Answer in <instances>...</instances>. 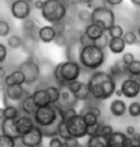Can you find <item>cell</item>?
I'll return each mask as SVG.
<instances>
[{
  "instance_id": "6da1fadb",
  "label": "cell",
  "mask_w": 140,
  "mask_h": 147,
  "mask_svg": "<svg viewBox=\"0 0 140 147\" xmlns=\"http://www.w3.org/2000/svg\"><path fill=\"white\" fill-rule=\"evenodd\" d=\"M91 96L96 100H106L116 91L115 78L110 73L95 71L88 80Z\"/></svg>"
},
{
  "instance_id": "7a4b0ae2",
  "label": "cell",
  "mask_w": 140,
  "mask_h": 147,
  "mask_svg": "<svg viewBox=\"0 0 140 147\" xmlns=\"http://www.w3.org/2000/svg\"><path fill=\"white\" fill-rule=\"evenodd\" d=\"M81 74V64L79 61H66L56 65L53 76L59 86H67L69 82L78 80Z\"/></svg>"
},
{
  "instance_id": "3957f363",
  "label": "cell",
  "mask_w": 140,
  "mask_h": 147,
  "mask_svg": "<svg viewBox=\"0 0 140 147\" xmlns=\"http://www.w3.org/2000/svg\"><path fill=\"white\" fill-rule=\"evenodd\" d=\"M105 61V52L96 44L85 46L81 49L79 63L81 66L90 70H96Z\"/></svg>"
},
{
  "instance_id": "277c9868",
  "label": "cell",
  "mask_w": 140,
  "mask_h": 147,
  "mask_svg": "<svg viewBox=\"0 0 140 147\" xmlns=\"http://www.w3.org/2000/svg\"><path fill=\"white\" fill-rule=\"evenodd\" d=\"M67 7L59 0H45L42 10V18L50 24L62 21L67 14Z\"/></svg>"
},
{
  "instance_id": "5b68a950",
  "label": "cell",
  "mask_w": 140,
  "mask_h": 147,
  "mask_svg": "<svg viewBox=\"0 0 140 147\" xmlns=\"http://www.w3.org/2000/svg\"><path fill=\"white\" fill-rule=\"evenodd\" d=\"M115 13L107 6L95 7L92 10V23L100 25L105 32L110 30L113 25H115Z\"/></svg>"
},
{
  "instance_id": "8992f818",
  "label": "cell",
  "mask_w": 140,
  "mask_h": 147,
  "mask_svg": "<svg viewBox=\"0 0 140 147\" xmlns=\"http://www.w3.org/2000/svg\"><path fill=\"white\" fill-rule=\"evenodd\" d=\"M66 124H67L68 131H69V133L72 137H76V138L79 140V138L85 137L88 135L89 126L85 123L82 114L78 113L73 117H69L68 120H66Z\"/></svg>"
},
{
  "instance_id": "52a82bcc",
  "label": "cell",
  "mask_w": 140,
  "mask_h": 147,
  "mask_svg": "<svg viewBox=\"0 0 140 147\" xmlns=\"http://www.w3.org/2000/svg\"><path fill=\"white\" fill-rule=\"evenodd\" d=\"M18 69H20L25 76V84L26 85H32L40 78L41 75V69L36 61L32 57L26 58L24 61L20 64Z\"/></svg>"
},
{
  "instance_id": "ba28073f",
  "label": "cell",
  "mask_w": 140,
  "mask_h": 147,
  "mask_svg": "<svg viewBox=\"0 0 140 147\" xmlns=\"http://www.w3.org/2000/svg\"><path fill=\"white\" fill-rule=\"evenodd\" d=\"M44 137L45 136L43 134L42 129L38 125H35L34 129L31 132H29L25 135H22L20 140H21V143L24 147H37L41 146Z\"/></svg>"
},
{
  "instance_id": "9c48e42d",
  "label": "cell",
  "mask_w": 140,
  "mask_h": 147,
  "mask_svg": "<svg viewBox=\"0 0 140 147\" xmlns=\"http://www.w3.org/2000/svg\"><path fill=\"white\" fill-rule=\"evenodd\" d=\"M10 11L14 19L18 20H25L30 17L31 13V5L26 0H14L11 6Z\"/></svg>"
},
{
  "instance_id": "30bf717a",
  "label": "cell",
  "mask_w": 140,
  "mask_h": 147,
  "mask_svg": "<svg viewBox=\"0 0 140 147\" xmlns=\"http://www.w3.org/2000/svg\"><path fill=\"white\" fill-rule=\"evenodd\" d=\"M121 89L123 90L124 97L128 99L136 98L140 93V85L134 79H131L130 77H128L123 81Z\"/></svg>"
},
{
  "instance_id": "8fae6325",
  "label": "cell",
  "mask_w": 140,
  "mask_h": 147,
  "mask_svg": "<svg viewBox=\"0 0 140 147\" xmlns=\"http://www.w3.org/2000/svg\"><path fill=\"white\" fill-rule=\"evenodd\" d=\"M109 144H110V147H127L134 143L126 133L117 131L109 137Z\"/></svg>"
},
{
  "instance_id": "7c38bea8",
  "label": "cell",
  "mask_w": 140,
  "mask_h": 147,
  "mask_svg": "<svg viewBox=\"0 0 140 147\" xmlns=\"http://www.w3.org/2000/svg\"><path fill=\"white\" fill-rule=\"evenodd\" d=\"M35 121L34 119H31L29 115H23V117H19L17 120H15V126H17V129H18L19 134L21 135H25L27 134L29 132H31L32 129H34L35 126Z\"/></svg>"
},
{
  "instance_id": "4fadbf2b",
  "label": "cell",
  "mask_w": 140,
  "mask_h": 147,
  "mask_svg": "<svg viewBox=\"0 0 140 147\" xmlns=\"http://www.w3.org/2000/svg\"><path fill=\"white\" fill-rule=\"evenodd\" d=\"M5 94L7 98L12 101H21L25 97L26 91L23 88V85H14V86H6L5 87Z\"/></svg>"
},
{
  "instance_id": "5bb4252c",
  "label": "cell",
  "mask_w": 140,
  "mask_h": 147,
  "mask_svg": "<svg viewBox=\"0 0 140 147\" xmlns=\"http://www.w3.org/2000/svg\"><path fill=\"white\" fill-rule=\"evenodd\" d=\"M60 88V108H69V107H74L76 103L79 101L74 97L72 92L68 89L67 86H59Z\"/></svg>"
},
{
  "instance_id": "9a60e30c",
  "label": "cell",
  "mask_w": 140,
  "mask_h": 147,
  "mask_svg": "<svg viewBox=\"0 0 140 147\" xmlns=\"http://www.w3.org/2000/svg\"><path fill=\"white\" fill-rule=\"evenodd\" d=\"M1 134L11 136L13 138H21V135L19 134L17 126H15V120L12 119H2L1 121Z\"/></svg>"
},
{
  "instance_id": "2e32d148",
  "label": "cell",
  "mask_w": 140,
  "mask_h": 147,
  "mask_svg": "<svg viewBox=\"0 0 140 147\" xmlns=\"http://www.w3.org/2000/svg\"><path fill=\"white\" fill-rule=\"evenodd\" d=\"M37 35L43 43H50V42H54L57 32L53 25H44L38 29Z\"/></svg>"
},
{
  "instance_id": "e0dca14e",
  "label": "cell",
  "mask_w": 140,
  "mask_h": 147,
  "mask_svg": "<svg viewBox=\"0 0 140 147\" xmlns=\"http://www.w3.org/2000/svg\"><path fill=\"white\" fill-rule=\"evenodd\" d=\"M21 110L24 112L26 115H34L37 110V107L32 94H29L26 92L25 97L21 100Z\"/></svg>"
},
{
  "instance_id": "ac0fdd59",
  "label": "cell",
  "mask_w": 140,
  "mask_h": 147,
  "mask_svg": "<svg viewBox=\"0 0 140 147\" xmlns=\"http://www.w3.org/2000/svg\"><path fill=\"white\" fill-rule=\"evenodd\" d=\"M32 96H33L34 102H35L37 108L52 104L50 98H49V94L48 92H47V90H46V88L45 89H37V90H35V91L32 93Z\"/></svg>"
},
{
  "instance_id": "d6986e66",
  "label": "cell",
  "mask_w": 140,
  "mask_h": 147,
  "mask_svg": "<svg viewBox=\"0 0 140 147\" xmlns=\"http://www.w3.org/2000/svg\"><path fill=\"white\" fill-rule=\"evenodd\" d=\"M25 76L20 69H17L6 76L5 78V86H14V85H24Z\"/></svg>"
},
{
  "instance_id": "ffe728a7",
  "label": "cell",
  "mask_w": 140,
  "mask_h": 147,
  "mask_svg": "<svg viewBox=\"0 0 140 147\" xmlns=\"http://www.w3.org/2000/svg\"><path fill=\"white\" fill-rule=\"evenodd\" d=\"M127 110L128 109L127 107H126V103L123 100H121V99H116V100H113L111 102L110 111L114 117H123L126 113Z\"/></svg>"
},
{
  "instance_id": "44dd1931",
  "label": "cell",
  "mask_w": 140,
  "mask_h": 147,
  "mask_svg": "<svg viewBox=\"0 0 140 147\" xmlns=\"http://www.w3.org/2000/svg\"><path fill=\"white\" fill-rule=\"evenodd\" d=\"M84 32L86 33V35L90 37V38H92L93 41L98 40V38L105 33V31L103 30V28H101L100 25L95 24V23H92V22L85 26Z\"/></svg>"
},
{
  "instance_id": "7402d4cb",
  "label": "cell",
  "mask_w": 140,
  "mask_h": 147,
  "mask_svg": "<svg viewBox=\"0 0 140 147\" xmlns=\"http://www.w3.org/2000/svg\"><path fill=\"white\" fill-rule=\"evenodd\" d=\"M110 74L114 78L121 77V76H124V75H129V74H128V65H126V64L123 61V59H119V61H115V64L111 67Z\"/></svg>"
},
{
  "instance_id": "603a6c76",
  "label": "cell",
  "mask_w": 140,
  "mask_h": 147,
  "mask_svg": "<svg viewBox=\"0 0 140 147\" xmlns=\"http://www.w3.org/2000/svg\"><path fill=\"white\" fill-rule=\"evenodd\" d=\"M126 45L127 44L124 41L123 37H113L110 40L109 49L113 54H121L125 51Z\"/></svg>"
},
{
  "instance_id": "cb8c5ba5",
  "label": "cell",
  "mask_w": 140,
  "mask_h": 147,
  "mask_svg": "<svg viewBox=\"0 0 140 147\" xmlns=\"http://www.w3.org/2000/svg\"><path fill=\"white\" fill-rule=\"evenodd\" d=\"M86 145H88V147H110L109 137H105L101 134L89 136Z\"/></svg>"
},
{
  "instance_id": "d4e9b609",
  "label": "cell",
  "mask_w": 140,
  "mask_h": 147,
  "mask_svg": "<svg viewBox=\"0 0 140 147\" xmlns=\"http://www.w3.org/2000/svg\"><path fill=\"white\" fill-rule=\"evenodd\" d=\"M0 115H1V120L2 119H12V120H17L20 117V111L17 107L14 105H7L5 108H2L0 110Z\"/></svg>"
},
{
  "instance_id": "484cf974",
  "label": "cell",
  "mask_w": 140,
  "mask_h": 147,
  "mask_svg": "<svg viewBox=\"0 0 140 147\" xmlns=\"http://www.w3.org/2000/svg\"><path fill=\"white\" fill-rule=\"evenodd\" d=\"M90 96H91V90H90V87H89L88 82H83L82 87L79 89V91L74 93V97L79 101H85L89 99Z\"/></svg>"
},
{
  "instance_id": "4316f807",
  "label": "cell",
  "mask_w": 140,
  "mask_h": 147,
  "mask_svg": "<svg viewBox=\"0 0 140 147\" xmlns=\"http://www.w3.org/2000/svg\"><path fill=\"white\" fill-rule=\"evenodd\" d=\"M46 90L48 92L52 104H58L59 100H60V88H57V87H54V86H49L46 88Z\"/></svg>"
},
{
  "instance_id": "83f0119b",
  "label": "cell",
  "mask_w": 140,
  "mask_h": 147,
  "mask_svg": "<svg viewBox=\"0 0 140 147\" xmlns=\"http://www.w3.org/2000/svg\"><path fill=\"white\" fill-rule=\"evenodd\" d=\"M22 29H23L24 34H34V32H36L37 30V25L32 19L27 18L25 19V20H23V22H22Z\"/></svg>"
},
{
  "instance_id": "f1b7e54d",
  "label": "cell",
  "mask_w": 140,
  "mask_h": 147,
  "mask_svg": "<svg viewBox=\"0 0 140 147\" xmlns=\"http://www.w3.org/2000/svg\"><path fill=\"white\" fill-rule=\"evenodd\" d=\"M82 115H83V119H84L85 123L88 124V126H92V125H95L98 123V117L89 109L85 111Z\"/></svg>"
},
{
  "instance_id": "f546056e",
  "label": "cell",
  "mask_w": 140,
  "mask_h": 147,
  "mask_svg": "<svg viewBox=\"0 0 140 147\" xmlns=\"http://www.w3.org/2000/svg\"><path fill=\"white\" fill-rule=\"evenodd\" d=\"M58 136L61 137L64 141L69 140V138L72 137L70 135V133H69V131H68L67 124H66V120L65 119H62L60 121V123H59V126H58Z\"/></svg>"
},
{
  "instance_id": "4dcf8cb0",
  "label": "cell",
  "mask_w": 140,
  "mask_h": 147,
  "mask_svg": "<svg viewBox=\"0 0 140 147\" xmlns=\"http://www.w3.org/2000/svg\"><path fill=\"white\" fill-rule=\"evenodd\" d=\"M7 43H8L9 47H11L13 49H20L23 45V40L19 36V35L13 34V35H10V36L8 37Z\"/></svg>"
},
{
  "instance_id": "1f68e13d",
  "label": "cell",
  "mask_w": 140,
  "mask_h": 147,
  "mask_svg": "<svg viewBox=\"0 0 140 147\" xmlns=\"http://www.w3.org/2000/svg\"><path fill=\"white\" fill-rule=\"evenodd\" d=\"M0 147H15V138L11 136L1 134L0 136Z\"/></svg>"
},
{
  "instance_id": "d6a6232c",
  "label": "cell",
  "mask_w": 140,
  "mask_h": 147,
  "mask_svg": "<svg viewBox=\"0 0 140 147\" xmlns=\"http://www.w3.org/2000/svg\"><path fill=\"white\" fill-rule=\"evenodd\" d=\"M107 33H109L111 38H113V37H123L124 34H125V32H124L122 26L117 24L113 25L110 30L107 31Z\"/></svg>"
},
{
  "instance_id": "836d02e7",
  "label": "cell",
  "mask_w": 140,
  "mask_h": 147,
  "mask_svg": "<svg viewBox=\"0 0 140 147\" xmlns=\"http://www.w3.org/2000/svg\"><path fill=\"white\" fill-rule=\"evenodd\" d=\"M54 43L57 46H59V47H67L68 44H69V41H68L65 32L64 33H57L55 40H54Z\"/></svg>"
},
{
  "instance_id": "e575fe53",
  "label": "cell",
  "mask_w": 140,
  "mask_h": 147,
  "mask_svg": "<svg viewBox=\"0 0 140 147\" xmlns=\"http://www.w3.org/2000/svg\"><path fill=\"white\" fill-rule=\"evenodd\" d=\"M123 38H124V41L126 42L127 45H135V44L137 43V34L135 33L134 31H127V32H125Z\"/></svg>"
},
{
  "instance_id": "d590c367",
  "label": "cell",
  "mask_w": 140,
  "mask_h": 147,
  "mask_svg": "<svg viewBox=\"0 0 140 147\" xmlns=\"http://www.w3.org/2000/svg\"><path fill=\"white\" fill-rule=\"evenodd\" d=\"M78 19L83 23H91L92 19V12H90L88 9H82L78 12Z\"/></svg>"
},
{
  "instance_id": "8d00e7d4",
  "label": "cell",
  "mask_w": 140,
  "mask_h": 147,
  "mask_svg": "<svg viewBox=\"0 0 140 147\" xmlns=\"http://www.w3.org/2000/svg\"><path fill=\"white\" fill-rule=\"evenodd\" d=\"M78 41H79V43L85 47V46H89V45H93V44H95V41H93L92 38L86 35V33H85L84 31L82 32V33H80L79 36H78Z\"/></svg>"
},
{
  "instance_id": "74e56055",
  "label": "cell",
  "mask_w": 140,
  "mask_h": 147,
  "mask_svg": "<svg viewBox=\"0 0 140 147\" xmlns=\"http://www.w3.org/2000/svg\"><path fill=\"white\" fill-rule=\"evenodd\" d=\"M128 113L133 117H140V103L139 102H131L128 107Z\"/></svg>"
},
{
  "instance_id": "f35d334b",
  "label": "cell",
  "mask_w": 140,
  "mask_h": 147,
  "mask_svg": "<svg viewBox=\"0 0 140 147\" xmlns=\"http://www.w3.org/2000/svg\"><path fill=\"white\" fill-rule=\"evenodd\" d=\"M110 40H111V37H110V35H109V33H107V32H105L103 35L98 38V40L95 41V44H96L98 46H100L101 49H105L107 46H109Z\"/></svg>"
},
{
  "instance_id": "ab89813d",
  "label": "cell",
  "mask_w": 140,
  "mask_h": 147,
  "mask_svg": "<svg viewBox=\"0 0 140 147\" xmlns=\"http://www.w3.org/2000/svg\"><path fill=\"white\" fill-rule=\"evenodd\" d=\"M128 76L130 75H140V61L135 59L131 64L128 65Z\"/></svg>"
},
{
  "instance_id": "60d3db41",
  "label": "cell",
  "mask_w": 140,
  "mask_h": 147,
  "mask_svg": "<svg viewBox=\"0 0 140 147\" xmlns=\"http://www.w3.org/2000/svg\"><path fill=\"white\" fill-rule=\"evenodd\" d=\"M10 32V25L8 22H6L5 20L0 21V36L6 37Z\"/></svg>"
},
{
  "instance_id": "b9f144b4",
  "label": "cell",
  "mask_w": 140,
  "mask_h": 147,
  "mask_svg": "<svg viewBox=\"0 0 140 147\" xmlns=\"http://www.w3.org/2000/svg\"><path fill=\"white\" fill-rule=\"evenodd\" d=\"M114 133V129L112 125L109 124H103L101 125V131H100V134L105 136V137H110L111 135Z\"/></svg>"
},
{
  "instance_id": "7bdbcfd3",
  "label": "cell",
  "mask_w": 140,
  "mask_h": 147,
  "mask_svg": "<svg viewBox=\"0 0 140 147\" xmlns=\"http://www.w3.org/2000/svg\"><path fill=\"white\" fill-rule=\"evenodd\" d=\"M82 85H83V82L82 81H79V80H74V81H71V82H69L67 85L68 89L70 90V91L72 92L73 94L76 93V92L79 91V89L82 87Z\"/></svg>"
},
{
  "instance_id": "ee69618b",
  "label": "cell",
  "mask_w": 140,
  "mask_h": 147,
  "mask_svg": "<svg viewBox=\"0 0 140 147\" xmlns=\"http://www.w3.org/2000/svg\"><path fill=\"white\" fill-rule=\"evenodd\" d=\"M49 147H64V140L59 136H54L50 138L48 144Z\"/></svg>"
},
{
  "instance_id": "f6af8a7d",
  "label": "cell",
  "mask_w": 140,
  "mask_h": 147,
  "mask_svg": "<svg viewBox=\"0 0 140 147\" xmlns=\"http://www.w3.org/2000/svg\"><path fill=\"white\" fill-rule=\"evenodd\" d=\"M100 131H101V124L100 123L95 124V125H92V126H89V129H88V136L98 135L100 134Z\"/></svg>"
},
{
  "instance_id": "bcb514c9",
  "label": "cell",
  "mask_w": 140,
  "mask_h": 147,
  "mask_svg": "<svg viewBox=\"0 0 140 147\" xmlns=\"http://www.w3.org/2000/svg\"><path fill=\"white\" fill-rule=\"evenodd\" d=\"M79 142H78V138L76 137H71L69 140H66L64 141V147H79Z\"/></svg>"
},
{
  "instance_id": "7dc6e473",
  "label": "cell",
  "mask_w": 140,
  "mask_h": 147,
  "mask_svg": "<svg viewBox=\"0 0 140 147\" xmlns=\"http://www.w3.org/2000/svg\"><path fill=\"white\" fill-rule=\"evenodd\" d=\"M54 26V29L56 30L57 33H64L65 30H66V23L64 22V20L62 21H59V22H56L54 24H52Z\"/></svg>"
},
{
  "instance_id": "c3c4849f",
  "label": "cell",
  "mask_w": 140,
  "mask_h": 147,
  "mask_svg": "<svg viewBox=\"0 0 140 147\" xmlns=\"http://www.w3.org/2000/svg\"><path fill=\"white\" fill-rule=\"evenodd\" d=\"M122 59L126 65H129V64H131V63L135 61V55L133 53H125V54L123 55Z\"/></svg>"
},
{
  "instance_id": "681fc988",
  "label": "cell",
  "mask_w": 140,
  "mask_h": 147,
  "mask_svg": "<svg viewBox=\"0 0 140 147\" xmlns=\"http://www.w3.org/2000/svg\"><path fill=\"white\" fill-rule=\"evenodd\" d=\"M7 57V47L5 44H0V63H3Z\"/></svg>"
},
{
  "instance_id": "f907efd6",
  "label": "cell",
  "mask_w": 140,
  "mask_h": 147,
  "mask_svg": "<svg viewBox=\"0 0 140 147\" xmlns=\"http://www.w3.org/2000/svg\"><path fill=\"white\" fill-rule=\"evenodd\" d=\"M104 1H105V3H106V5H109V6L115 7V6H119V5H122L124 0H104Z\"/></svg>"
},
{
  "instance_id": "816d5d0a",
  "label": "cell",
  "mask_w": 140,
  "mask_h": 147,
  "mask_svg": "<svg viewBox=\"0 0 140 147\" xmlns=\"http://www.w3.org/2000/svg\"><path fill=\"white\" fill-rule=\"evenodd\" d=\"M45 5V0H35L34 1V8L37 10H42Z\"/></svg>"
},
{
  "instance_id": "f5cc1de1",
  "label": "cell",
  "mask_w": 140,
  "mask_h": 147,
  "mask_svg": "<svg viewBox=\"0 0 140 147\" xmlns=\"http://www.w3.org/2000/svg\"><path fill=\"white\" fill-rule=\"evenodd\" d=\"M135 133H136V129H135L134 126H131V125H130V126H127V129H126V134H127L129 137L133 136Z\"/></svg>"
},
{
  "instance_id": "db71d44e",
  "label": "cell",
  "mask_w": 140,
  "mask_h": 147,
  "mask_svg": "<svg viewBox=\"0 0 140 147\" xmlns=\"http://www.w3.org/2000/svg\"><path fill=\"white\" fill-rule=\"evenodd\" d=\"M130 138H131V141L134 144H138L140 141V134L139 133H135L133 136H130Z\"/></svg>"
},
{
  "instance_id": "11a10c76",
  "label": "cell",
  "mask_w": 140,
  "mask_h": 147,
  "mask_svg": "<svg viewBox=\"0 0 140 147\" xmlns=\"http://www.w3.org/2000/svg\"><path fill=\"white\" fill-rule=\"evenodd\" d=\"M128 77H130L131 79H134L135 81H137L140 85V75H130V76H128Z\"/></svg>"
},
{
  "instance_id": "9f6ffc18",
  "label": "cell",
  "mask_w": 140,
  "mask_h": 147,
  "mask_svg": "<svg viewBox=\"0 0 140 147\" xmlns=\"http://www.w3.org/2000/svg\"><path fill=\"white\" fill-rule=\"evenodd\" d=\"M59 1H61L67 8H69V7L71 6V0H59Z\"/></svg>"
},
{
  "instance_id": "6f0895ef",
  "label": "cell",
  "mask_w": 140,
  "mask_h": 147,
  "mask_svg": "<svg viewBox=\"0 0 140 147\" xmlns=\"http://www.w3.org/2000/svg\"><path fill=\"white\" fill-rule=\"evenodd\" d=\"M0 77L1 78H6V73H5V68L3 67H0Z\"/></svg>"
},
{
  "instance_id": "680465c9",
  "label": "cell",
  "mask_w": 140,
  "mask_h": 147,
  "mask_svg": "<svg viewBox=\"0 0 140 147\" xmlns=\"http://www.w3.org/2000/svg\"><path fill=\"white\" fill-rule=\"evenodd\" d=\"M130 2H131L134 6L140 8V0H130Z\"/></svg>"
},
{
  "instance_id": "91938a15",
  "label": "cell",
  "mask_w": 140,
  "mask_h": 147,
  "mask_svg": "<svg viewBox=\"0 0 140 147\" xmlns=\"http://www.w3.org/2000/svg\"><path fill=\"white\" fill-rule=\"evenodd\" d=\"M115 94L117 96V97H122V96H124V93H123V90H122V89H116Z\"/></svg>"
},
{
  "instance_id": "94428289",
  "label": "cell",
  "mask_w": 140,
  "mask_h": 147,
  "mask_svg": "<svg viewBox=\"0 0 140 147\" xmlns=\"http://www.w3.org/2000/svg\"><path fill=\"white\" fill-rule=\"evenodd\" d=\"M82 3H84V5H86V6H89V5H91V3H93V0H80Z\"/></svg>"
},
{
  "instance_id": "6125c7cd",
  "label": "cell",
  "mask_w": 140,
  "mask_h": 147,
  "mask_svg": "<svg viewBox=\"0 0 140 147\" xmlns=\"http://www.w3.org/2000/svg\"><path fill=\"white\" fill-rule=\"evenodd\" d=\"M137 34H138V36L140 37V26L138 28V32H137Z\"/></svg>"
},
{
  "instance_id": "be15d7a7",
  "label": "cell",
  "mask_w": 140,
  "mask_h": 147,
  "mask_svg": "<svg viewBox=\"0 0 140 147\" xmlns=\"http://www.w3.org/2000/svg\"><path fill=\"white\" fill-rule=\"evenodd\" d=\"M137 145H138V147H140V141H139V143H138V144H137Z\"/></svg>"
},
{
  "instance_id": "e7e4bbea",
  "label": "cell",
  "mask_w": 140,
  "mask_h": 147,
  "mask_svg": "<svg viewBox=\"0 0 140 147\" xmlns=\"http://www.w3.org/2000/svg\"><path fill=\"white\" fill-rule=\"evenodd\" d=\"M26 1H29V2H31V1H34V0H26Z\"/></svg>"
},
{
  "instance_id": "03108f58",
  "label": "cell",
  "mask_w": 140,
  "mask_h": 147,
  "mask_svg": "<svg viewBox=\"0 0 140 147\" xmlns=\"http://www.w3.org/2000/svg\"><path fill=\"white\" fill-rule=\"evenodd\" d=\"M37 147H41V146H37Z\"/></svg>"
}]
</instances>
